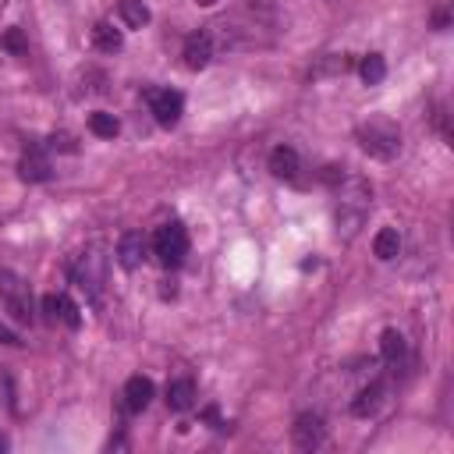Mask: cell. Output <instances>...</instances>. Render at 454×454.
I'll list each match as a JSON object with an SVG mask.
<instances>
[{"instance_id": "cell-8", "label": "cell", "mask_w": 454, "mask_h": 454, "mask_svg": "<svg viewBox=\"0 0 454 454\" xmlns=\"http://www.w3.org/2000/svg\"><path fill=\"white\" fill-rule=\"evenodd\" d=\"M291 440H294V447L298 450H316V447H323V440H326V429H323V422H319V415H298L294 419V426H291Z\"/></svg>"}, {"instance_id": "cell-13", "label": "cell", "mask_w": 454, "mask_h": 454, "mask_svg": "<svg viewBox=\"0 0 454 454\" xmlns=\"http://www.w3.org/2000/svg\"><path fill=\"white\" fill-rule=\"evenodd\" d=\"M383 394H387V387H383V383H369V387H362V390H358V397L351 401V415H358V419L376 415V411H380V404H383Z\"/></svg>"}, {"instance_id": "cell-3", "label": "cell", "mask_w": 454, "mask_h": 454, "mask_svg": "<svg viewBox=\"0 0 454 454\" xmlns=\"http://www.w3.org/2000/svg\"><path fill=\"white\" fill-rule=\"evenodd\" d=\"M355 138L376 160H394L401 153V128L390 117H365V121H358Z\"/></svg>"}, {"instance_id": "cell-2", "label": "cell", "mask_w": 454, "mask_h": 454, "mask_svg": "<svg viewBox=\"0 0 454 454\" xmlns=\"http://www.w3.org/2000/svg\"><path fill=\"white\" fill-rule=\"evenodd\" d=\"M372 209V188L369 181L362 177H344L340 181V192H337V213H333V223H337V234L348 241L358 234V227L365 223Z\"/></svg>"}, {"instance_id": "cell-26", "label": "cell", "mask_w": 454, "mask_h": 454, "mask_svg": "<svg viewBox=\"0 0 454 454\" xmlns=\"http://www.w3.org/2000/svg\"><path fill=\"white\" fill-rule=\"evenodd\" d=\"M4 447H7V440H4V436H0V450H4Z\"/></svg>"}, {"instance_id": "cell-25", "label": "cell", "mask_w": 454, "mask_h": 454, "mask_svg": "<svg viewBox=\"0 0 454 454\" xmlns=\"http://www.w3.org/2000/svg\"><path fill=\"white\" fill-rule=\"evenodd\" d=\"M195 4H202V7H209V4H216V0H195Z\"/></svg>"}, {"instance_id": "cell-24", "label": "cell", "mask_w": 454, "mask_h": 454, "mask_svg": "<svg viewBox=\"0 0 454 454\" xmlns=\"http://www.w3.org/2000/svg\"><path fill=\"white\" fill-rule=\"evenodd\" d=\"M348 67H351V60H348L344 53H330V57H326L312 74H344Z\"/></svg>"}, {"instance_id": "cell-18", "label": "cell", "mask_w": 454, "mask_h": 454, "mask_svg": "<svg viewBox=\"0 0 454 454\" xmlns=\"http://www.w3.org/2000/svg\"><path fill=\"white\" fill-rule=\"evenodd\" d=\"M372 255L383 259V262H390V259L401 255V234H397V227H383V231L372 238Z\"/></svg>"}, {"instance_id": "cell-15", "label": "cell", "mask_w": 454, "mask_h": 454, "mask_svg": "<svg viewBox=\"0 0 454 454\" xmlns=\"http://www.w3.org/2000/svg\"><path fill=\"white\" fill-rule=\"evenodd\" d=\"M167 404H170L174 411H188V408L195 404V383H192L188 376L170 380V387H167Z\"/></svg>"}, {"instance_id": "cell-12", "label": "cell", "mask_w": 454, "mask_h": 454, "mask_svg": "<svg viewBox=\"0 0 454 454\" xmlns=\"http://www.w3.org/2000/svg\"><path fill=\"white\" fill-rule=\"evenodd\" d=\"M124 408L128 411H142L149 401H153V380L149 376H131L128 383H124Z\"/></svg>"}, {"instance_id": "cell-19", "label": "cell", "mask_w": 454, "mask_h": 454, "mask_svg": "<svg viewBox=\"0 0 454 454\" xmlns=\"http://www.w3.org/2000/svg\"><path fill=\"white\" fill-rule=\"evenodd\" d=\"M117 14H121V21H124L128 28H145L149 18H153L142 0H121V4H117Z\"/></svg>"}, {"instance_id": "cell-10", "label": "cell", "mask_w": 454, "mask_h": 454, "mask_svg": "<svg viewBox=\"0 0 454 454\" xmlns=\"http://www.w3.org/2000/svg\"><path fill=\"white\" fill-rule=\"evenodd\" d=\"M213 53H216V46H213V39H209L206 28H202V32H192V35L184 39V64H188L192 71L206 67V64L213 60Z\"/></svg>"}, {"instance_id": "cell-9", "label": "cell", "mask_w": 454, "mask_h": 454, "mask_svg": "<svg viewBox=\"0 0 454 454\" xmlns=\"http://www.w3.org/2000/svg\"><path fill=\"white\" fill-rule=\"evenodd\" d=\"M145 255H149V241H145L142 231H128V234L117 241V262H121L124 270H138V266L145 262Z\"/></svg>"}, {"instance_id": "cell-14", "label": "cell", "mask_w": 454, "mask_h": 454, "mask_svg": "<svg viewBox=\"0 0 454 454\" xmlns=\"http://www.w3.org/2000/svg\"><path fill=\"white\" fill-rule=\"evenodd\" d=\"M270 174L291 181V177L298 174V153H294L291 145H277V149L270 153Z\"/></svg>"}, {"instance_id": "cell-4", "label": "cell", "mask_w": 454, "mask_h": 454, "mask_svg": "<svg viewBox=\"0 0 454 454\" xmlns=\"http://www.w3.org/2000/svg\"><path fill=\"white\" fill-rule=\"evenodd\" d=\"M71 280H74L92 301H99L103 280H106V255H103L99 248H85V252L74 259V266H71Z\"/></svg>"}, {"instance_id": "cell-1", "label": "cell", "mask_w": 454, "mask_h": 454, "mask_svg": "<svg viewBox=\"0 0 454 454\" xmlns=\"http://www.w3.org/2000/svg\"><path fill=\"white\" fill-rule=\"evenodd\" d=\"M213 46H223V50H252V46H270L273 43V18L259 7H241L234 14H223L216 18L213 25H206Z\"/></svg>"}, {"instance_id": "cell-7", "label": "cell", "mask_w": 454, "mask_h": 454, "mask_svg": "<svg viewBox=\"0 0 454 454\" xmlns=\"http://www.w3.org/2000/svg\"><path fill=\"white\" fill-rule=\"evenodd\" d=\"M145 103H149L153 117L160 124H167V128L181 121V110H184V96L181 92H174V89H149L145 92Z\"/></svg>"}, {"instance_id": "cell-5", "label": "cell", "mask_w": 454, "mask_h": 454, "mask_svg": "<svg viewBox=\"0 0 454 454\" xmlns=\"http://www.w3.org/2000/svg\"><path fill=\"white\" fill-rule=\"evenodd\" d=\"M153 255H156L163 266H177V262L188 255V231H184L177 220L156 227V234H153Z\"/></svg>"}, {"instance_id": "cell-6", "label": "cell", "mask_w": 454, "mask_h": 454, "mask_svg": "<svg viewBox=\"0 0 454 454\" xmlns=\"http://www.w3.org/2000/svg\"><path fill=\"white\" fill-rule=\"evenodd\" d=\"M0 294H4V301H7V309L14 312V319H21V323H32V291H28V284L18 277V273H11V270H0Z\"/></svg>"}, {"instance_id": "cell-16", "label": "cell", "mask_w": 454, "mask_h": 454, "mask_svg": "<svg viewBox=\"0 0 454 454\" xmlns=\"http://www.w3.org/2000/svg\"><path fill=\"white\" fill-rule=\"evenodd\" d=\"M21 177L25 181H46L50 177V160L39 145H32L25 156H21Z\"/></svg>"}, {"instance_id": "cell-21", "label": "cell", "mask_w": 454, "mask_h": 454, "mask_svg": "<svg viewBox=\"0 0 454 454\" xmlns=\"http://www.w3.org/2000/svg\"><path fill=\"white\" fill-rule=\"evenodd\" d=\"M380 351H383V358H387L390 365H397V362L404 358V337H401L397 330H383V337H380Z\"/></svg>"}, {"instance_id": "cell-23", "label": "cell", "mask_w": 454, "mask_h": 454, "mask_svg": "<svg viewBox=\"0 0 454 454\" xmlns=\"http://www.w3.org/2000/svg\"><path fill=\"white\" fill-rule=\"evenodd\" d=\"M0 43H4V50H7V53H14V57L28 53V39H25V32H21V28H7Z\"/></svg>"}, {"instance_id": "cell-27", "label": "cell", "mask_w": 454, "mask_h": 454, "mask_svg": "<svg viewBox=\"0 0 454 454\" xmlns=\"http://www.w3.org/2000/svg\"><path fill=\"white\" fill-rule=\"evenodd\" d=\"M4 4H7V0H0V11H4Z\"/></svg>"}, {"instance_id": "cell-11", "label": "cell", "mask_w": 454, "mask_h": 454, "mask_svg": "<svg viewBox=\"0 0 454 454\" xmlns=\"http://www.w3.org/2000/svg\"><path fill=\"white\" fill-rule=\"evenodd\" d=\"M43 312H46V319H50V323H67L71 330L82 323L78 305H74L67 294H46V298H43Z\"/></svg>"}, {"instance_id": "cell-17", "label": "cell", "mask_w": 454, "mask_h": 454, "mask_svg": "<svg viewBox=\"0 0 454 454\" xmlns=\"http://www.w3.org/2000/svg\"><path fill=\"white\" fill-rule=\"evenodd\" d=\"M92 46H96L99 53H117V50L124 46V35H121V28H114L110 21H96V28H92Z\"/></svg>"}, {"instance_id": "cell-20", "label": "cell", "mask_w": 454, "mask_h": 454, "mask_svg": "<svg viewBox=\"0 0 454 454\" xmlns=\"http://www.w3.org/2000/svg\"><path fill=\"white\" fill-rule=\"evenodd\" d=\"M358 71H362V82H365V85H380V82L387 78V64H383V57H380V53L362 57Z\"/></svg>"}, {"instance_id": "cell-22", "label": "cell", "mask_w": 454, "mask_h": 454, "mask_svg": "<svg viewBox=\"0 0 454 454\" xmlns=\"http://www.w3.org/2000/svg\"><path fill=\"white\" fill-rule=\"evenodd\" d=\"M89 128H92V135H99V138H114V135L121 131L117 117H114V114H106V110H96V114L89 117Z\"/></svg>"}]
</instances>
